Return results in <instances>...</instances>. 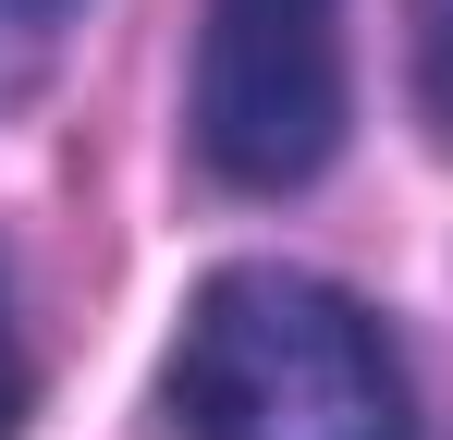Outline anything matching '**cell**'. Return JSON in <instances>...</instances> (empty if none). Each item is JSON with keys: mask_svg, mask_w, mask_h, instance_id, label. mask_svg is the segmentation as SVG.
<instances>
[{"mask_svg": "<svg viewBox=\"0 0 453 440\" xmlns=\"http://www.w3.org/2000/svg\"><path fill=\"white\" fill-rule=\"evenodd\" d=\"M184 440H417L404 343L319 269H209L172 343Z\"/></svg>", "mask_w": 453, "mask_h": 440, "instance_id": "1", "label": "cell"}, {"mask_svg": "<svg viewBox=\"0 0 453 440\" xmlns=\"http://www.w3.org/2000/svg\"><path fill=\"white\" fill-rule=\"evenodd\" d=\"M417 86H429V110L453 123V0H417Z\"/></svg>", "mask_w": 453, "mask_h": 440, "instance_id": "3", "label": "cell"}, {"mask_svg": "<svg viewBox=\"0 0 453 440\" xmlns=\"http://www.w3.org/2000/svg\"><path fill=\"white\" fill-rule=\"evenodd\" d=\"M0 25L12 37H50V25H74V0H0Z\"/></svg>", "mask_w": 453, "mask_h": 440, "instance_id": "5", "label": "cell"}, {"mask_svg": "<svg viewBox=\"0 0 453 440\" xmlns=\"http://www.w3.org/2000/svg\"><path fill=\"white\" fill-rule=\"evenodd\" d=\"M25 429V330H12V293H0V440Z\"/></svg>", "mask_w": 453, "mask_h": 440, "instance_id": "4", "label": "cell"}, {"mask_svg": "<svg viewBox=\"0 0 453 440\" xmlns=\"http://www.w3.org/2000/svg\"><path fill=\"white\" fill-rule=\"evenodd\" d=\"M196 159L233 196H295L343 159L356 73H343V0H209L196 25Z\"/></svg>", "mask_w": 453, "mask_h": 440, "instance_id": "2", "label": "cell"}]
</instances>
